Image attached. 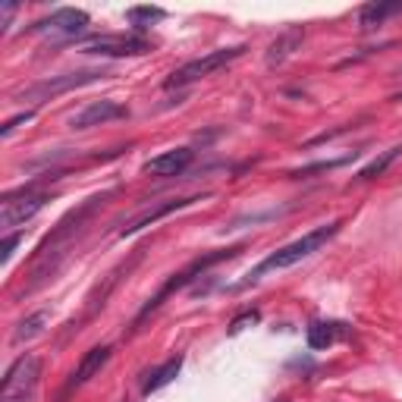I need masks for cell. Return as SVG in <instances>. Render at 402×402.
Here are the masks:
<instances>
[{"label":"cell","mask_w":402,"mask_h":402,"mask_svg":"<svg viewBox=\"0 0 402 402\" xmlns=\"http://www.w3.org/2000/svg\"><path fill=\"white\" fill-rule=\"evenodd\" d=\"M151 51L154 44L145 35H89L82 41V54H98V57H141Z\"/></svg>","instance_id":"52a82bcc"},{"label":"cell","mask_w":402,"mask_h":402,"mask_svg":"<svg viewBox=\"0 0 402 402\" xmlns=\"http://www.w3.org/2000/svg\"><path fill=\"white\" fill-rule=\"evenodd\" d=\"M110 361V346H94V349L85 352V358L79 361V368L73 371V377H69V383H66V393H73L76 387H82V383H89L94 374L101 371Z\"/></svg>","instance_id":"4fadbf2b"},{"label":"cell","mask_w":402,"mask_h":402,"mask_svg":"<svg viewBox=\"0 0 402 402\" xmlns=\"http://www.w3.org/2000/svg\"><path fill=\"white\" fill-rule=\"evenodd\" d=\"M107 73L101 69H82V73H66V76H51V79H41V82L29 85L26 91L16 94V101H31V104H41V101H54L66 91H76L82 85H91L98 79H104Z\"/></svg>","instance_id":"8992f818"},{"label":"cell","mask_w":402,"mask_h":402,"mask_svg":"<svg viewBox=\"0 0 402 402\" xmlns=\"http://www.w3.org/2000/svg\"><path fill=\"white\" fill-rule=\"evenodd\" d=\"M51 324V311L47 308H38V311H31L26 314V318L16 324L13 330V343L19 346V343H29V340H35V336H41L44 333V327Z\"/></svg>","instance_id":"9a60e30c"},{"label":"cell","mask_w":402,"mask_h":402,"mask_svg":"<svg viewBox=\"0 0 402 402\" xmlns=\"http://www.w3.org/2000/svg\"><path fill=\"white\" fill-rule=\"evenodd\" d=\"M239 251H242V246H233V248H217V251H208V255L195 258L192 264H189V267H183V271H179V273H173V277H170L167 283H164V286L157 289V293H154L151 298H148L145 305H141V311H139L136 324H141V321H145V318H148V314H151L154 308H161V302H164V298H167V296L179 293V289H186L189 283H192V280H199L201 273L208 271V267H214V264H220V261H230V258H236V255H239Z\"/></svg>","instance_id":"7a4b0ae2"},{"label":"cell","mask_w":402,"mask_h":402,"mask_svg":"<svg viewBox=\"0 0 402 402\" xmlns=\"http://www.w3.org/2000/svg\"><path fill=\"white\" fill-rule=\"evenodd\" d=\"M346 333H349V327H346V324H333V321H314V324L308 327V349L321 352V349H327V346H333Z\"/></svg>","instance_id":"5bb4252c"},{"label":"cell","mask_w":402,"mask_h":402,"mask_svg":"<svg viewBox=\"0 0 402 402\" xmlns=\"http://www.w3.org/2000/svg\"><path fill=\"white\" fill-rule=\"evenodd\" d=\"M246 51H248L246 44H236V47H220V51H211V54H204V57H195V60L183 63V66H179L164 85H167V89H183V85H192V82H199V79H204V76L217 73L220 66H230V63L239 60Z\"/></svg>","instance_id":"3957f363"},{"label":"cell","mask_w":402,"mask_h":402,"mask_svg":"<svg viewBox=\"0 0 402 402\" xmlns=\"http://www.w3.org/2000/svg\"><path fill=\"white\" fill-rule=\"evenodd\" d=\"M123 116L126 107L116 104V101H91L89 107L69 116V129H91V126H104L110 120H123Z\"/></svg>","instance_id":"30bf717a"},{"label":"cell","mask_w":402,"mask_h":402,"mask_svg":"<svg viewBox=\"0 0 402 402\" xmlns=\"http://www.w3.org/2000/svg\"><path fill=\"white\" fill-rule=\"evenodd\" d=\"M302 41H305V29H302V26L283 29L280 35L271 41V47H267L264 63H267V66H280V63H286V60L298 51V47H302Z\"/></svg>","instance_id":"8fae6325"},{"label":"cell","mask_w":402,"mask_h":402,"mask_svg":"<svg viewBox=\"0 0 402 402\" xmlns=\"http://www.w3.org/2000/svg\"><path fill=\"white\" fill-rule=\"evenodd\" d=\"M183 371V356H176V358H170V361H164L161 368H154L151 374H148V381L141 383V393H157V390H164L167 383L176 381V374Z\"/></svg>","instance_id":"e0dca14e"},{"label":"cell","mask_w":402,"mask_h":402,"mask_svg":"<svg viewBox=\"0 0 402 402\" xmlns=\"http://www.w3.org/2000/svg\"><path fill=\"white\" fill-rule=\"evenodd\" d=\"M402 154V145H396V148H390V151H383L381 157H374L371 164H368V167H361L358 173H356V183H368V179H374V176H381L383 170L390 167L393 161H396V157Z\"/></svg>","instance_id":"ac0fdd59"},{"label":"cell","mask_w":402,"mask_h":402,"mask_svg":"<svg viewBox=\"0 0 402 402\" xmlns=\"http://www.w3.org/2000/svg\"><path fill=\"white\" fill-rule=\"evenodd\" d=\"M16 10H19V4H4L0 6V26H4V31L10 29V19L16 16Z\"/></svg>","instance_id":"cb8c5ba5"},{"label":"cell","mask_w":402,"mask_h":402,"mask_svg":"<svg viewBox=\"0 0 402 402\" xmlns=\"http://www.w3.org/2000/svg\"><path fill=\"white\" fill-rule=\"evenodd\" d=\"M258 321H261V311H255V308H251V311H242V314H239V318H236V321H233V324H230V336H236V333H242V330H246V327H251V324H258Z\"/></svg>","instance_id":"7402d4cb"},{"label":"cell","mask_w":402,"mask_h":402,"mask_svg":"<svg viewBox=\"0 0 402 402\" xmlns=\"http://www.w3.org/2000/svg\"><path fill=\"white\" fill-rule=\"evenodd\" d=\"M204 195H189V199H170V201H161V204H154V208H148V211H141V214H136L129 220V223L120 230V236L126 239V236H136L141 233L145 226H154L157 220H164V217H170L173 211H183L189 208V204H195V201H201Z\"/></svg>","instance_id":"9c48e42d"},{"label":"cell","mask_w":402,"mask_h":402,"mask_svg":"<svg viewBox=\"0 0 402 402\" xmlns=\"http://www.w3.org/2000/svg\"><path fill=\"white\" fill-rule=\"evenodd\" d=\"M47 204V192H35L31 186L19 189V192H10L0 204V226H4L6 233L16 230V226H22L26 220H31Z\"/></svg>","instance_id":"ba28073f"},{"label":"cell","mask_w":402,"mask_h":402,"mask_svg":"<svg viewBox=\"0 0 402 402\" xmlns=\"http://www.w3.org/2000/svg\"><path fill=\"white\" fill-rule=\"evenodd\" d=\"M89 13L85 10H76V6H60V10H54L51 16H44V19L31 22L29 31H35V35L41 38H51V41H76V38L85 35V29H89Z\"/></svg>","instance_id":"5b68a950"},{"label":"cell","mask_w":402,"mask_h":402,"mask_svg":"<svg viewBox=\"0 0 402 402\" xmlns=\"http://www.w3.org/2000/svg\"><path fill=\"white\" fill-rule=\"evenodd\" d=\"M192 161H195L192 148H173V151L151 157V161L145 164V173H151V176H179L183 170H189Z\"/></svg>","instance_id":"7c38bea8"},{"label":"cell","mask_w":402,"mask_h":402,"mask_svg":"<svg viewBox=\"0 0 402 402\" xmlns=\"http://www.w3.org/2000/svg\"><path fill=\"white\" fill-rule=\"evenodd\" d=\"M352 157H356V151L346 154V157H336V161H327V164H311V167H302V170H293L289 176L293 179H302V176H311V173H321V170H333V167H343V164H349Z\"/></svg>","instance_id":"ffe728a7"},{"label":"cell","mask_w":402,"mask_h":402,"mask_svg":"<svg viewBox=\"0 0 402 402\" xmlns=\"http://www.w3.org/2000/svg\"><path fill=\"white\" fill-rule=\"evenodd\" d=\"M22 242V233H10L4 239V264H10L13 261V251H16V246Z\"/></svg>","instance_id":"603a6c76"},{"label":"cell","mask_w":402,"mask_h":402,"mask_svg":"<svg viewBox=\"0 0 402 402\" xmlns=\"http://www.w3.org/2000/svg\"><path fill=\"white\" fill-rule=\"evenodd\" d=\"M35 120V110H22V114H16V116H10V120L4 123V129H0V139H10L16 129H19L22 123H31Z\"/></svg>","instance_id":"44dd1931"},{"label":"cell","mask_w":402,"mask_h":402,"mask_svg":"<svg viewBox=\"0 0 402 402\" xmlns=\"http://www.w3.org/2000/svg\"><path fill=\"white\" fill-rule=\"evenodd\" d=\"M164 16H167V10H161V6H129V10H126V19L136 22L139 29L151 26V22H161Z\"/></svg>","instance_id":"d6986e66"},{"label":"cell","mask_w":402,"mask_h":402,"mask_svg":"<svg viewBox=\"0 0 402 402\" xmlns=\"http://www.w3.org/2000/svg\"><path fill=\"white\" fill-rule=\"evenodd\" d=\"M41 381V358L38 356H22L10 365L0 387V402H31Z\"/></svg>","instance_id":"277c9868"},{"label":"cell","mask_w":402,"mask_h":402,"mask_svg":"<svg viewBox=\"0 0 402 402\" xmlns=\"http://www.w3.org/2000/svg\"><path fill=\"white\" fill-rule=\"evenodd\" d=\"M396 13H402V0H396V4H368L358 10V26H361V31H371L377 26H383Z\"/></svg>","instance_id":"2e32d148"},{"label":"cell","mask_w":402,"mask_h":402,"mask_svg":"<svg viewBox=\"0 0 402 402\" xmlns=\"http://www.w3.org/2000/svg\"><path fill=\"white\" fill-rule=\"evenodd\" d=\"M340 226H343V220H330V223H324V226H314V230L305 233L302 239L289 242V246H283V248L273 251V255H267L264 261L258 264L255 271H251L248 277L239 283V286H248V283L261 280L264 273H271V271H286V267H293V264H298V261H305V258H311L314 251H321L330 239H333L336 233H340ZM239 286H236V289H239Z\"/></svg>","instance_id":"6da1fadb"}]
</instances>
